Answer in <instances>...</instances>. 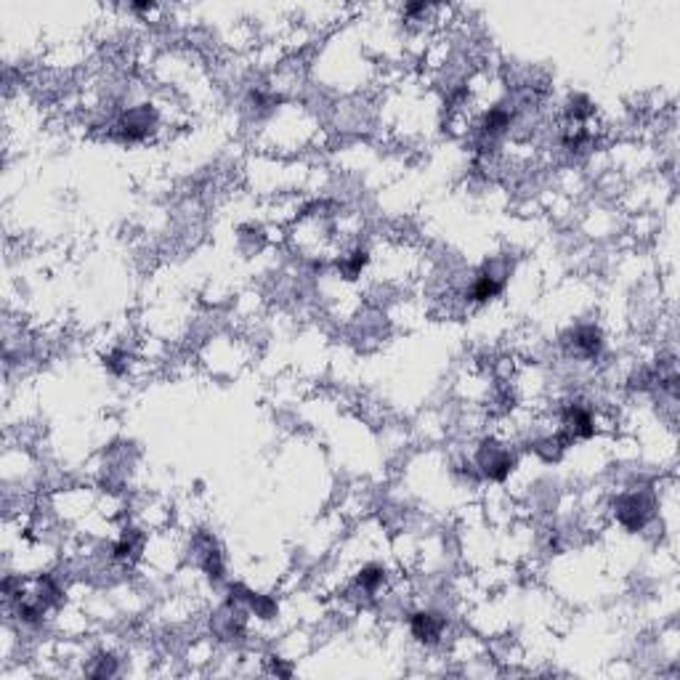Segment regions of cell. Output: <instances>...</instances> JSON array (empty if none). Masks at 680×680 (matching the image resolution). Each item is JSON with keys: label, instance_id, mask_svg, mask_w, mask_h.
<instances>
[{"label": "cell", "instance_id": "1", "mask_svg": "<svg viewBox=\"0 0 680 680\" xmlns=\"http://www.w3.org/2000/svg\"><path fill=\"white\" fill-rule=\"evenodd\" d=\"M409 627H412V635L417 638V641H428V643H433L439 635H442L444 630V619L439 614H431V612H420V614H412V619H409Z\"/></svg>", "mask_w": 680, "mask_h": 680}, {"label": "cell", "instance_id": "2", "mask_svg": "<svg viewBox=\"0 0 680 680\" xmlns=\"http://www.w3.org/2000/svg\"><path fill=\"white\" fill-rule=\"evenodd\" d=\"M505 290V276H497V274H481L476 282H473V287H471V301H476V303H487V301H492L497 298L500 292Z\"/></svg>", "mask_w": 680, "mask_h": 680}, {"label": "cell", "instance_id": "3", "mask_svg": "<svg viewBox=\"0 0 680 680\" xmlns=\"http://www.w3.org/2000/svg\"><path fill=\"white\" fill-rule=\"evenodd\" d=\"M577 348L585 357H595L601 351V335L595 327H579L577 330Z\"/></svg>", "mask_w": 680, "mask_h": 680}, {"label": "cell", "instance_id": "4", "mask_svg": "<svg viewBox=\"0 0 680 680\" xmlns=\"http://www.w3.org/2000/svg\"><path fill=\"white\" fill-rule=\"evenodd\" d=\"M386 579V572L380 569V566H364L361 572H359V585L364 587V590H377V585Z\"/></svg>", "mask_w": 680, "mask_h": 680}, {"label": "cell", "instance_id": "5", "mask_svg": "<svg viewBox=\"0 0 680 680\" xmlns=\"http://www.w3.org/2000/svg\"><path fill=\"white\" fill-rule=\"evenodd\" d=\"M367 261H370V255H367V250H357V253H351L348 255V261L343 263V272H346V276L348 279H354L364 266H367Z\"/></svg>", "mask_w": 680, "mask_h": 680}]
</instances>
